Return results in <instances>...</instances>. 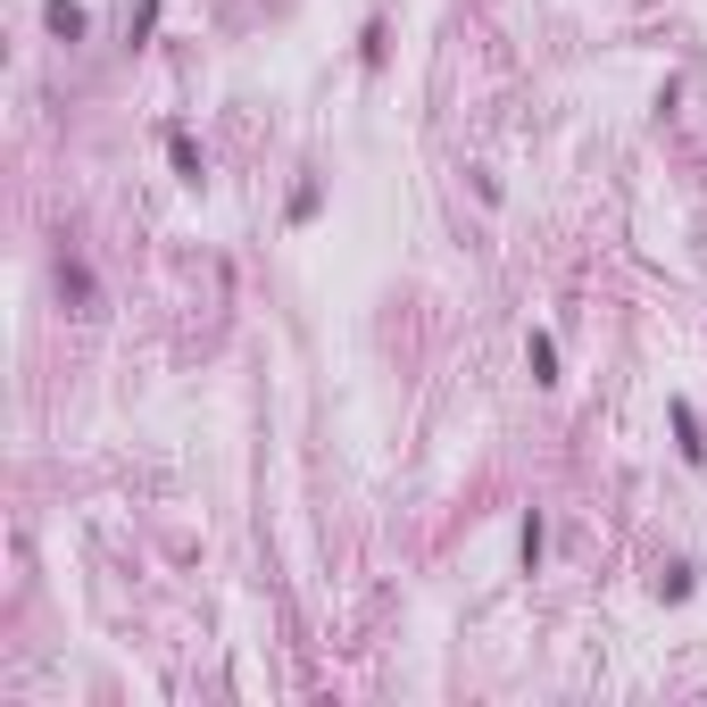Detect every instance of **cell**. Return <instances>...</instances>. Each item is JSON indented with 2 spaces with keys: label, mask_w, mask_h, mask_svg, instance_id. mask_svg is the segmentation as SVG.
Wrapping results in <instances>:
<instances>
[{
  "label": "cell",
  "mask_w": 707,
  "mask_h": 707,
  "mask_svg": "<svg viewBox=\"0 0 707 707\" xmlns=\"http://www.w3.org/2000/svg\"><path fill=\"white\" fill-rule=\"evenodd\" d=\"M50 33H59V42H76V33H84V9H76V0H50Z\"/></svg>",
  "instance_id": "cell-1"
},
{
  "label": "cell",
  "mask_w": 707,
  "mask_h": 707,
  "mask_svg": "<svg viewBox=\"0 0 707 707\" xmlns=\"http://www.w3.org/2000/svg\"><path fill=\"white\" fill-rule=\"evenodd\" d=\"M167 158H175V175H192V184H200V150H192L184 134H167Z\"/></svg>",
  "instance_id": "cell-2"
},
{
  "label": "cell",
  "mask_w": 707,
  "mask_h": 707,
  "mask_svg": "<svg viewBox=\"0 0 707 707\" xmlns=\"http://www.w3.org/2000/svg\"><path fill=\"white\" fill-rule=\"evenodd\" d=\"M675 433H683V450H691V458H707V441H699V416H691V409H675Z\"/></svg>",
  "instance_id": "cell-3"
}]
</instances>
